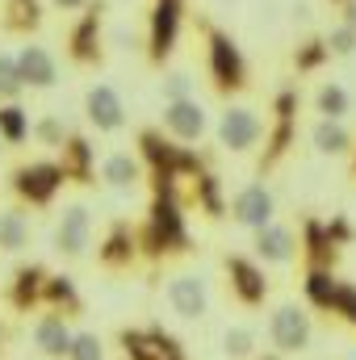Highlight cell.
<instances>
[{"instance_id": "29", "label": "cell", "mask_w": 356, "mask_h": 360, "mask_svg": "<svg viewBox=\"0 0 356 360\" xmlns=\"http://www.w3.org/2000/svg\"><path fill=\"white\" fill-rule=\"evenodd\" d=\"M63 151H68V160L59 164V168H63V176H68V172L89 176V172H92V147H89V143H84V139H72Z\"/></svg>"}, {"instance_id": "5", "label": "cell", "mask_w": 356, "mask_h": 360, "mask_svg": "<svg viewBox=\"0 0 356 360\" xmlns=\"http://www.w3.org/2000/svg\"><path fill=\"white\" fill-rule=\"evenodd\" d=\"M168 306L172 314H180L184 323H197L205 310H210V293H205V281L193 276V272H180L168 281Z\"/></svg>"}, {"instance_id": "34", "label": "cell", "mask_w": 356, "mask_h": 360, "mask_svg": "<svg viewBox=\"0 0 356 360\" xmlns=\"http://www.w3.org/2000/svg\"><path fill=\"white\" fill-rule=\"evenodd\" d=\"M197 188H201V201H205L210 218H218V214H222V197H218V176H201V180H197Z\"/></svg>"}, {"instance_id": "33", "label": "cell", "mask_w": 356, "mask_h": 360, "mask_svg": "<svg viewBox=\"0 0 356 360\" xmlns=\"http://www.w3.org/2000/svg\"><path fill=\"white\" fill-rule=\"evenodd\" d=\"M189 96H193V80L184 72H172L164 80V101H189Z\"/></svg>"}, {"instance_id": "38", "label": "cell", "mask_w": 356, "mask_h": 360, "mask_svg": "<svg viewBox=\"0 0 356 360\" xmlns=\"http://www.w3.org/2000/svg\"><path fill=\"white\" fill-rule=\"evenodd\" d=\"M344 25L356 34V0H344Z\"/></svg>"}, {"instance_id": "8", "label": "cell", "mask_w": 356, "mask_h": 360, "mask_svg": "<svg viewBox=\"0 0 356 360\" xmlns=\"http://www.w3.org/2000/svg\"><path fill=\"white\" fill-rule=\"evenodd\" d=\"M177 34H180V0H155V8H151V38H147L155 63H164L172 55Z\"/></svg>"}, {"instance_id": "35", "label": "cell", "mask_w": 356, "mask_h": 360, "mask_svg": "<svg viewBox=\"0 0 356 360\" xmlns=\"http://www.w3.org/2000/svg\"><path fill=\"white\" fill-rule=\"evenodd\" d=\"M327 51H336V55H352L356 51V34L348 30V25H336L331 38H327Z\"/></svg>"}, {"instance_id": "16", "label": "cell", "mask_w": 356, "mask_h": 360, "mask_svg": "<svg viewBox=\"0 0 356 360\" xmlns=\"http://www.w3.org/2000/svg\"><path fill=\"white\" fill-rule=\"evenodd\" d=\"M293 252H298V243H293V231L289 226H272L268 222V226L256 231V256L265 264H289Z\"/></svg>"}, {"instance_id": "7", "label": "cell", "mask_w": 356, "mask_h": 360, "mask_svg": "<svg viewBox=\"0 0 356 360\" xmlns=\"http://www.w3.org/2000/svg\"><path fill=\"white\" fill-rule=\"evenodd\" d=\"M260 134H265V126L252 109H227L218 122V143L227 151H252L260 143Z\"/></svg>"}, {"instance_id": "14", "label": "cell", "mask_w": 356, "mask_h": 360, "mask_svg": "<svg viewBox=\"0 0 356 360\" xmlns=\"http://www.w3.org/2000/svg\"><path fill=\"white\" fill-rule=\"evenodd\" d=\"M164 126L177 134L180 143H193L205 134V109L189 96V101H168L164 105Z\"/></svg>"}, {"instance_id": "6", "label": "cell", "mask_w": 356, "mask_h": 360, "mask_svg": "<svg viewBox=\"0 0 356 360\" xmlns=\"http://www.w3.org/2000/svg\"><path fill=\"white\" fill-rule=\"evenodd\" d=\"M92 243V214L84 205H68L63 218H59V231H55V252L59 256H84Z\"/></svg>"}, {"instance_id": "19", "label": "cell", "mask_w": 356, "mask_h": 360, "mask_svg": "<svg viewBox=\"0 0 356 360\" xmlns=\"http://www.w3.org/2000/svg\"><path fill=\"white\" fill-rule=\"evenodd\" d=\"M310 139H314V147L323 151V155H344V151H352V134L340 126V122H314V130H310Z\"/></svg>"}, {"instance_id": "39", "label": "cell", "mask_w": 356, "mask_h": 360, "mask_svg": "<svg viewBox=\"0 0 356 360\" xmlns=\"http://www.w3.org/2000/svg\"><path fill=\"white\" fill-rule=\"evenodd\" d=\"M89 0H55V8H63V13H72V8H84Z\"/></svg>"}, {"instance_id": "22", "label": "cell", "mask_w": 356, "mask_h": 360, "mask_svg": "<svg viewBox=\"0 0 356 360\" xmlns=\"http://www.w3.org/2000/svg\"><path fill=\"white\" fill-rule=\"evenodd\" d=\"M101 260H105L109 269L130 264V260H134V235H130L126 226H113V231H109V239H105V248H101Z\"/></svg>"}, {"instance_id": "37", "label": "cell", "mask_w": 356, "mask_h": 360, "mask_svg": "<svg viewBox=\"0 0 356 360\" xmlns=\"http://www.w3.org/2000/svg\"><path fill=\"white\" fill-rule=\"evenodd\" d=\"M38 139L51 143V147H59V143H63V126H59L55 117H42V122H38Z\"/></svg>"}, {"instance_id": "10", "label": "cell", "mask_w": 356, "mask_h": 360, "mask_svg": "<svg viewBox=\"0 0 356 360\" xmlns=\"http://www.w3.org/2000/svg\"><path fill=\"white\" fill-rule=\"evenodd\" d=\"M231 214H235V222H239V226L260 231V226H268V222H272V214H276L272 193H268L265 184H248V188H239V193H235Z\"/></svg>"}, {"instance_id": "12", "label": "cell", "mask_w": 356, "mask_h": 360, "mask_svg": "<svg viewBox=\"0 0 356 360\" xmlns=\"http://www.w3.org/2000/svg\"><path fill=\"white\" fill-rule=\"evenodd\" d=\"M84 109H89V122L96 130L113 134L126 126V109H122V96L109 89V84H92L89 96H84Z\"/></svg>"}, {"instance_id": "26", "label": "cell", "mask_w": 356, "mask_h": 360, "mask_svg": "<svg viewBox=\"0 0 356 360\" xmlns=\"http://www.w3.org/2000/svg\"><path fill=\"white\" fill-rule=\"evenodd\" d=\"M42 21L38 0H4V25L8 30H34Z\"/></svg>"}, {"instance_id": "11", "label": "cell", "mask_w": 356, "mask_h": 360, "mask_svg": "<svg viewBox=\"0 0 356 360\" xmlns=\"http://www.w3.org/2000/svg\"><path fill=\"white\" fill-rule=\"evenodd\" d=\"M13 59H17V76H21V84H30V89H55V80H59V63H55V55H51L46 46H21Z\"/></svg>"}, {"instance_id": "21", "label": "cell", "mask_w": 356, "mask_h": 360, "mask_svg": "<svg viewBox=\"0 0 356 360\" xmlns=\"http://www.w3.org/2000/svg\"><path fill=\"white\" fill-rule=\"evenodd\" d=\"M30 243V218L21 210H4L0 214V252H21Z\"/></svg>"}, {"instance_id": "25", "label": "cell", "mask_w": 356, "mask_h": 360, "mask_svg": "<svg viewBox=\"0 0 356 360\" xmlns=\"http://www.w3.org/2000/svg\"><path fill=\"white\" fill-rule=\"evenodd\" d=\"M314 105H319V113H323L327 122H344V117H348V109H352L348 92L340 89V84H323L319 96H314Z\"/></svg>"}, {"instance_id": "31", "label": "cell", "mask_w": 356, "mask_h": 360, "mask_svg": "<svg viewBox=\"0 0 356 360\" xmlns=\"http://www.w3.org/2000/svg\"><path fill=\"white\" fill-rule=\"evenodd\" d=\"M331 314H340L344 323L356 327V285H336V297H331Z\"/></svg>"}, {"instance_id": "20", "label": "cell", "mask_w": 356, "mask_h": 360, "mask_svg": "<svg viewBox=\"0 0 356 360\" xmlns=\"http://www.w3.org/2000/svg\"><path fill=\"white\" fill-rule=\"evenodd\" d=\"M42 281H46L42 269H34V264H30V269H21V272H17V281H13V289H8V302H13L17 310H30V306L42 297Z\"/></svg>"}, {"instance_id": "17", "label": "cell", "mask_w": 356, "mask_h": 360, "mask_svg": "<svg viewBox=\"0 0 356 360\" xmlns=\"http://www.w3.org/2000/svg\"><path fill=\"white\" fill-rule=\"evenodd\" d=\"M68 46H72V59L76 63H96L101 59V17H96V8L80 17V25L72 30Z\"/></svg>"}, {"instance_id": "30", "label": "cell", "mask_w": 356, "mask_h": 360, "mask_svg": "<svg viewBox=\"0 0 356 360\" xmlns=\"http://www.w3.org/2000/svg\"><path fill=\"white\" fill-rule=\"evenodd\" d=\"M68 360H105V344H101V335H96V331H80V335H72Z\"/></svg>"}, {"instance_id": "24", "label": "cell", "mask_w": 356, "mask_h": 360, "mask_svg": "<svg viewBox=\"0 0 356 360\" xmlns=\"http://www.w3.org/2000/svg\"><path fill=\"white\" fill-rule=\"evenodd\" d=\"M336 276L327 269H310L306 272V297H310V306H319V310H331V297H336Z\"/></svg>"}, {"instance_id": "13", "label": "cell", "mask_w": 356, "mask_h": 360, "mask_svg": "<svg viewBox=\"0 0 356 360\" xmlns=\"http://www.w3.org/2000/svg\"><path fill=\"white\" fill-rule=\"evenodd\" d=\"M227 276H231V285H235V293H239L243 306H260V302L268 297L265 272L256 269L252 260H243V256H227Z\"/></svg>"}, {"instance_id": "4", "label": "cell", "mask_w": 356, "mask_h": 360, "mask_svg": "<svg viewBox=\"0 0 356 360\" xmlns=\"http://www.w3.org/2000/svg\"><path fill=\"white\" fill-rule=\"evenodd\" d=\"M117 340H122L126 360H184L180 344L160 327V323H151V327H143V331L130 327V331H122Z\"/></svg>"}, {"instance_id": "36", "label": "cell", "mask_w": 356, "mask_h": 360, "mask_svg": "<svg viewBox=\"0 0 356 360\" xmlns=\"http://www.w3.org/2000/svg\"><path fill=\"white\" fill-rule=\"evenodd\" d=\"M327 55H331V51H327V42H310V46L298 55V68H302V72H310V68H319Z\"/></svg>"}, {"instance_id": "18", "label": "cell", "mask_w": 356, "mask_h": 360, "mask_svg": "<svg viewBox=\"0 0 356 360\" xmlns=\"http://www.w3.org/2000/svg\"><path fill=\"white\" fill-rule=\"evenodd\" d=\"M101 176H105V184L109 188H117V193H134L139 188V180H143V172H139V164L130 160V155H109L105 160V168H101Z\"/></svg>"}, {"instance_id": "28", "label": "cell", "mask_w": 356, "mask_h": 360, "mask_svg": "<svg viewBox=\"0 0 356 360\" xmlns=\"http://www.w3.org/2000/svg\"><path fill=\"white\" fill-rule=\"evenodd\" d=\"M222 348H227L231 360H248L252 352H256V331H252V327H227Z\"/></svg>"}, {"instance_id": "9", "label": "cell", "mask_w": 356, "mask_h": 360, "mask_svg": "<svg viewBox=\"0 0 356 360\" xmlns=\"http://www.w3.org/2000/svg\"><path fill=\"white\" fill-rule=\"evenodd\" d=\"M59 184H63V168H59V164H30V168H17V172H13V188H17L25 201H34V205L51 201Z\"/></svg>"}, {"instance_id": "1", "label": "cell", "mask_w": 356, "mask_h": 360, "mask_svg": "<svg viewBox=\"0 0 356 360\" xmlns=\"http://www.w3.org/2000/svg\"><path fill=\"white\" fill-rule=\"evenodd\" d=\"M205 38H210V76H214V84L222 92H235L248 84V68H243V55H239V46H235V38L231 34H222V30H205Z\"/></svg>"}, {"instance_id": "2", "label": "cell", "mask_w": 356, "mask_h": 360, "mask_svg": "<svg viewBox=\"0 0 356 360\" xmlns=\"http://www.w3.org/2000/svg\"><path fill=\"white\" fill-rule=\"evenodd\" d=\"M310 335H314V327H310V314L302 310V306H293V302H285V306H276L272 310V319H268V340H272V348L276 352H306L310 348Z\"/></svg>"}, {"instance_id": "32", "label": "cell", "mask_w": 356, "mask_h": 360, "mask_svg": "<svg viewBox=\"0 0 356 360\" xmlns=\"http://www.w3.org/2000/svg\"><path fill=\"white\" fill-rule=\"evenodd\" d=\"M21 89H25V84H21V76H17V59H13V55H0V96L13 101Z\"/></svg>"}, {"instance_id": "23", "label": "cell", "mask_w": 356, "mask_h": 360, "mask_svg": "<svg viewBox=\"0 0 356 360\" xmlns=\"http://www.w3.org/2000/svg\"><path fill=\"white\" fill-rule=\"evenodd\" d=\"M25 134H30V117H25V109L21 105H0V143H25Z\"/></svg>"}, {"instance_id": "27", "label": "cell", "mask_w": 356, "mask_h": 360, "mask_svg": "<svg viewBox=\"0 0 356 360\" xmlns=\"http://www.w3.org/2000/svg\"><path fill=\"white\" fill-rule=\"evenodd\" d=\"M42 297H46L51 306H68V310H80V293H76L72 276H51V281H42Z\"/></svg>"}, {"instance_id": "3", "label": "cell", "mask_w": 356, "mask_h": 360, "mask_svg": "<svg viewBox=\"0 0 356 360\" xmlns=\"http://www.w3.org/2000/svg\"><path fill=\"white\" fill-rule=\"evenodd\" d=\"M189 235H184V222H180V210L168 193L155 197V210H151V231H147V252L151 256H164V252H184Z\"/></svg>"}, {"instance_id": "15", "label": "cell", "mask_w": 356, "mask_h": 360, "mask_svg": "<svg viewBox=\"0 0 356 360\" xmlns=\"http://www.w3.org/2000/svg\"><path fill=\"white\" fill-rule=\"evenodd\" d=\"M34 344H38L42 356H51V360L68 356V348H72V331H68V323H63L59 310H51V314H42V319L34 323Z\"/></svg>"}]
</instances>
